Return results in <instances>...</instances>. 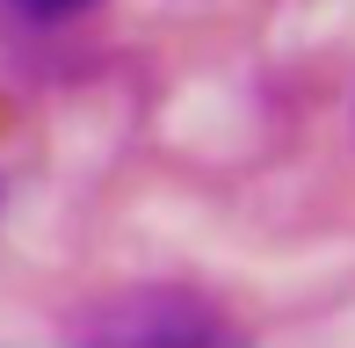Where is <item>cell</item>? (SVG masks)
Instances as JSON below:
<instances>
[{
  "label": "cell",
  "mask_w": 355,
  "mask_h": 348,
  "mask_svg": "<svg viewBox=\"0 0 355 348\" xmlns=\"http://www.w3.org/2000/svg\"><path fill=\"white\" fill-rule=\"evenodd\" d=\"M8 15H22V22H73V15H87L94 0H0Z\"/></svg>",
  "instance_id": "cell-2"
},
{
  "label": "cell",
  "mask_w": 355,
  "mask_h": 348,
  "mask_svg": "<svg viewBox=\"0 0 355 348\" xmlns=\"http://www.w3.org/2000/svg\"><path fill=\"white\" fill-rule=\"evenodd\" d=\"M94 341H232V320L189 290H131L123 305L87 320Z\"/></svg>",
  "instance_id": "cell-1"
}]
</instances>
